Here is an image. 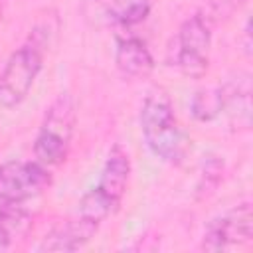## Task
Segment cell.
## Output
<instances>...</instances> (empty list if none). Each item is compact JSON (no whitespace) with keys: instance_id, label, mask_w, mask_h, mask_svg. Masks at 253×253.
Here are the masks:
<instances>
[{"instance_id":"cell-2","label":"cell","mask_w":253,"mask_h":253,"mask_svg":"<svg viewBox=\"0 0 253 253\" xmlns=\"http://www.w3.org/2000/svg\"><path fill=\"white\" fill-rule=\"evenodd\" d=\"M128 178H130L128 152L121 144H115L103 164L99 182L79 200L77 215L101 225L109 215H113L119 210L128 188Z\"/></svg>"},{"instance_id":"cell-5","label":"cell","mask_w":253,"mask_h":253,"mask_svg":"<svg viewBox=\"0 0 253 253\" xmlns=\"http://www.w3.org/2000/svg\"><path fill=\"white\" fill-rule=\"evenodd\" d=\"M211 45V28L204 14H194L178 30L176 38V65L182 73L200 79L208 71Z\"/></svg>"},{"instance_id":"cell-1","label":"cell","mask_w":253,"mask_h":253,"mask_svg":"<svg viewBox=\"0 0 253 253\" xmlns=\"http://www.w3.org/2000/svg\"><path fill=\"white\" fill-rule=\"evenodd\" d=\"M140 130L148 150L168 164H182L190 140L180 126L170 97L162 89H154L142 103L140 109Z\"/></svg>"},{"instance_id":"cell-9","label":"cell","mask_w":253,"mask_h":253,"mask_svg":"<svg viewBox=\"0 0 253 253\" xmlns=\"http://www.w3.org/2000/svg\"><path fill=\"white\" fill-rule=\"evenodd\" d=\"M115 63L117 69L130 79H142L152 73L154 57L146 43L138 36H117L115 47Z\"/></svg>"},{"instance_id":"cell-11","label":"cell","mask_w":253,"mask_h":253,"mask_svg":"<svg viewBox=\"0 0 253 253\" xmlns=\"http://www.w3.org/2000/svg\"><path fill=\"white\" fill-rule=\"evenodd\" d=\"M34 225L32 213L12 202H0V247H12L26 239Z\"/></svg>"},{"instance_id":"cell-3","label":"cell","mask_w":253,"mask_h":253,"mask_svg":"<svg viewBox=\"0 0 253 253\" xmlns=\"http://www.w3.org/2000/svg\"><path fill=\"white\" fill-rule=\"evenodd\" d=\"M75 103L71 95L61 93L45 111L40 130L34 140V156L45 168L59 166L71 148V138L75 130Z\"/></svg>"},{"instance_id":"cell-6","label":"cell","mask_w":253,"mask_h":253,"mask_svg":"<svg viewBox=\"0 0 253 253\" xmlns=\"http://www.w3.org/2000/svg\"><path fill=\"white\" fill-rule=\"evenodd\" d=\"M51 184L49 168L28 160H12L0 164V202L22 204L40 196Z\"/></svg>"},{"instance_id":"cell-12","label":"cell","mask_w":253,"mask_h":253,"mask_svg":"<svg viewBox=\"0 0 253 253\" xmlns=\"http://www.w3.org/2000/svg\"><path fill=\"white\" fill-rule=\"evenodd\" d=\"M223 109V89H202L192 99V115L198 121H211Z\"/></svg>"},{"instance_id":"cell-4","label":"cell","mask_w":253,"mask_h":253,"mask_svg":"<svg viewBox=\"0 0 253 253\" xmlns=\"http://www.w3.org/2000/svg\"><path fill=\"white\" fill-rule=\"evenodd\" d=\"M42 67L43 51L38 42H28L12 51L0 73V105L6 109L18 107L28 97Z\"/></svg>"},{"instance_id":"cell-7","label":"cell","mask_w":253,"mask_h":253,"mask_svg":"<svg viewBox=\"0 0 253 253\" xmlns=\"http://www.w3.org/2000/svg\"><path fill=\"white\" fill-rule=\"evenodd\" d=\"M253 239V213L251 206L245 202L227 213L210 221L202 247L206 251H227L235 247L249 245Z\"/></svg>"},{"instance_id":"cell-10","label":"cell","mask_w":253,"mask_h":253,"mask_svg":"<svg viewBox=\"0 0 253 253\" xmlns=\"http://www.w3.org/2000/svg\"><path fill=\"white\" fill-rule=\"evenodd\" d=\"M99 225L77 215L69 221H63L61 225L53 227L43 241L40 243V251H77L85 243L91 241V237L97 233Z\"/></svg>"},{"instance_id":"cell-8","label":"cell","mask_w":253,"mask_h":253,"mask_svg":"<svg viewBox=\"0 0 253 253\" xmlns=\"http://www.w3.org/2000/svg\"><path fill=\"white\" fill-rule=\"evenodd\" d=\"M81 12L97 28H128L150 14V0H83Z\"/></svg>"}]
</instances>
